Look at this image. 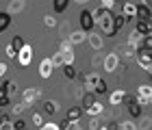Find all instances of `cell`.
<instances>
[{"instance_id": "obj_1", "label": "cell", "mask_w": 152, "mask_h": 130, "mask_svg": "<svg viewBox=\"0 0 152 130\" xmlns=\"http://www.w3.org/2000/svg\"><path fill=\"white\" fill-rule=\"evenodd\" d=\"M94 11V17H96V26L102 31V35H109V37H113L117 28H115V15H113V11L111 9H102V7H96Z\"/></svg>"}, {"instance_id": "obj_2", "label": "cell", "mask_w": 152, "mask_h": 130, "mask_svg": "<svg viewBox=\"0 0 152 130\" xmlns=\"http://www.w3.org/2000/svg\"><path fill=\"white\" fill-rule=\"evenodd\" d=\"M83 111H85L89 117H100V115L104 113V104H102L100 100H96L94 95H87V98H85V106H83Z\"/></svg>"}, {"instance_id": "obj_3", "label": "cell", "mask_w": 152, "mask_h": 130, "mask_svg": "<svg viewBox=\"0 0 152 130\" xmlns=\"http://www.w3.org/2000/svg\"><path fill=\"white\" fill-rule=\"evenodd\" d=\"M78 22H80V28L85 33H91L94 26H96V17H94V11L91 9H83L80 15H78Z\"/></svg>"}, {"instance_id": "obj_4", "label": "cell", "mask_w": 152, "mask_h": 130, "mask_svg": "<svg viewBox=\"0 0 152 130\" xmlns=\"http://www.w3.org/2000/svg\"><path fill=\"white\" fill-rule=\"evenodd\" d=\"M39 98H41V89H37V87H28V89H24L22 95H20V100H22L26 106H33Z\"/></svg>"}, {"instance_id": "obj_5", "label": "cell", "mask_w": 152, "mask_h": 130, "mask_svg": "<svg viewBox=\"0 0 152 130\" xmlns=\"http://www.w3.org/2000/svg\"><path fill=\"white\" fill-rule=\"evenodd\" d=\"M137 100H139L141 106H148L152 104V85H139L137 87Z\"/></svg>"}, {"instance_id": "obj_6", "label": "cell", "mask_w": 152, "mask_h": 130, "mask_svg": "<svg viewBox=\"0 0 152 130\" xmlns=\"http://www.w3.org/2000/svg\"><path fill=\"white\" fill-rule=\"evenodd\" d=\"M137 50H139V48H135L133 44H128V41H126V44H120L113 52H115L120 59H133L135 54H137Z\"/></svg>"}, {"instance_id": "obj_7", "label": "cell", "mask_w": 152, "mask_h": 130, "mask_svg": "<svg viewBox=\"0 0 152 130\" xmlns=\"http://www.w3.org/2000/svg\"><path fill=\"white\" fill-rule=\"evenodd\" d=\"M135 59H137V63H139V67L143 72L148 70V67L152 65V52L150 50H143V48H139L137 50V54H135Z\"/></svg>"}, {"instance_id": "obj_8", "label": "cell", "mask_w": 152, "mask_h": 130, "mask_svg": "<svg viewBox=\"0 0 152 130\" xmlns=\"http://www.w3.org/2000/svg\"><path fill=\"white\" fill-rule=\"evenodd\" d=\"M18 63L22 65V67H26V65H31V61H33V46L31 44H24V48L18 52Z\"/></svg>"}, {"instance_id": "obj_9", "label": "cell", "mask_w": 152, "mask_h": 130, "mask_svg": "<svg viewBox=\"0 0 152 130\" xmlns=\"http://www.w3.org/2000/svg\"><path fill=\"white\" fill-rule=\"evenodd\" d=\"M59 52L63 54V59H65V65H74V46L67 41V39H63L59 46Z\"/></svg>"}, {"instance_id": "obj_10", "label": "cell", "mask_w": 152, "mask_h": 130, "mask_svg": "<svg viewBox=\"0 0 152 130\" xmlns=\"http://www.w3.org/2000/svg\"><path fill=\"white\" fill-rule=\"evenodd\" d=\"M117 65H120V57H117L115 52H109L104 59H102V67H104V72H115L117 70Z\"/></svg>"}, {"instance_id": "obj_11", "label": "cell", "mask_w": 152, "mask_h": 130, "mask_svg": "<svg viewBox=\"0 0 152 130\" xmlns=\"http://www.w3.org/2000/svg\"><path fill=\"white\" fill-rule=\"evenodd\" d=\"M87 44L91 46V50H102V48H104V37H102L100 33L91 31V33L87 35Z\"/></svg>"}, {"instance_id": "obj_12", "label": "cell", "mask_w": 152, "mask_h": 130, "mask_svg": "<svg viewBox=\"0 0 152 130\" xmlns=\"http://www.w3.org/2000/svg\"><path fill=\"white\" fill-rule=\"evenodd\" d=\"M52 72H54L52 59H41V61H39V76H41V78H50Z\"/></svg>"}, {"instance_id": "obj_13", "label": "cell", "mask_w": 152, "mask_h": 130, "mask_svg": "<svg viewBox=\"0 0 152 130\" xmlns=\"http://www.w3.org/2000/svg\"><path fill=\"white\" fill-rule=\"evenodd\" d=\"M87 35H89V33H85L83 28H76V31H72V33H70L67 41H70L72 46H78V44H83V41H87Z\"/></svg>"}, {"instance_id": "obj_14", "label": "cell", "mask_w": 152, "mask_h": 130, "mask_svg": "<svg viewBox=\"0 0 152 130\" xmlns=\"http://www.w3.org/2000/svg\"><path fill=\"white\" fill-rule=\"evenodd\" d=\"M124 100H126V91L124 89H115V91L109 93V104H113V106H120Z\"/></svg>"}, {"instance_id": "obj_15", "label": "cell", "mask_w": 152, "mask_h": 130, "mask_svg": "<svg viewBox=\"0 0 152 130\" xmlns=\"http://www.w3.org/2000/svg\"><path fill=\"white\" fill-rule=\"evenodd\" d=\"M26 7V0H9V4H7V11L11 13V15H18V13H22Z\"/></svg>"}, {"instance_id": "obj_16", "label": "cell", "mask_w": 152, "mask_h": 130, "mask_svg": "<svg viewBox=\"0 0 152 130\" xmlns=\"http://www.w3.org/2000/svg\"><path fill=\"white\" fill-rule=\"evenodd\" d=\"M83 83H85V89H87V91H94V87L100 83V76H98V74H94V72H89V74H85Z\"/></svg>"}, {"instance_id": "obj_17", "label": "cell", "mask_w": 152, "mask_h": 130, "mask_svg": "<svg viewBox=\"0 0 152 130\" xmlns=\"http://www.w3.org/2000/svg\"><path fill=\"white\" fill-rule=\"evenodd\" d=\"M137 17L139 20H152V7H148L146 2L137 4Z\"/></svg>"}, {"instance_id": "obj_18", "label": "cell", "mask_w": 152, "mask_h": 130, "mask_svg": "<svg viewBox=\"0 0 152 130\" xmlns=\"http://www.w3.org/2000/svg\"><path fill=\"white\" fill-rule=\"evenodd\" d=\"M135 28L139 31L143 37H146V35H152V20H139Z\"/></svg>"}, {"instance_id": "obj_19", "label": "cell", "mask_w": 152, "mask_h": 130, "mask_svg": "<svg viewBox=\"0 0 152 130\" xmlns=\"http://www.w3.org/2000/svg\"><path fill=\"white\" fill-rule=\"evenodd\" d=\"M126 41H128V44H133L135 48H141V41H143V35H141V33L137 31V28H133V31H130V35H128V39H126Z\"/></svg>"}, {"instance_id": "obj_20", "label": "cell", "mask_w": 152, "mask_h": 130, "mask_svg": "<svg viewBox=\"0 0 152 130\" xmlns=\"http://www.w3.org/2000/svg\"><path fill=\"white\" fill-rule=\"evenodd\" d=\"M122 13H124L128 20H130V17H137V4L126 0V2H124V7H122Z\"/></svg>"}, {"instance_id": "obj_21", "label": "cell", "mask_w": 152, "mask_h": 130, "mask_svg": "<svg viewBox=\"0 0 152 130\" xmlns=\"http://www.w3.org/2000/svg\"><path fill=\"white\" fill-rule=\"evenodd\" d=\"M11 13L9 11H0V33H2V31H7V28H9V26H11Z\"/></svg>"}, {"instance_id": "obj_22", "label": "cell", "mask_w": 152, "mask_h": 130, "mask_svg": "<svg viewBox=\"0 0 152 130\" xmlns=\"http://www.w3.org/2000/svg\"><path fill=\"white\" fill-rule=\"evenodd\" d=\"M44 113H48V115H57V113H59V102L46 100V102H44Z\"/></svg>"}, {"instance_id": "obj_23", "label": "cell", "mask_w": 152, "mask_h": 130, "mask_svg": "<svg viewBox=\"0 0 152 130\" xmlns=\"http://www.w3.org/2000/svg\"><path fill=\"white\" fill-rule=\"evenodd\" d=\"M120 130H139V124H137V119H124L120 121Z\"/></svg>"}, {"instance_id": "obj_24", "label": "cell", "mask_w": 152, "mask_h": 130, "mask_svg": "<svg viewBox=\"0 0 152 130\" xmlns=\"http://www.w3.org/2000/svg\"><path fill=\"white\" fill-rule=\"evenodd\" d=\"M52 63H54V70H63V65H65V59H63V54H61L57 50V54H52Z\"/></svg>"}, {"instance_id": "obj_25", "label": "cell", "mask_w": 152, "mask_h": 130, "mask_svg": "<svg viewBox=\"0 0 152 130\" xmlns=\"http://www.w3.org/2000/svg\"><path fill=\"white\" fill-rule=\"evenodd\" d=\"M137 121H139V130H150V126H152V117L150 115H141Z\"/></svg>"}, {"instance_id": "obj_26", "label": "cell", "mask_w": 152, "mask_h": 130, "mask_svg": "<svg viewBox=\"0 0 152 130\" xmlns=\"http://www.w3.org/2000/svg\"><path fill=\"white\" fill-rule=\"evenodd\" d=\"M85 113L80 106H72L70 111H67V119H80V115Z\"/></svg>"}, {"instance_id": "obj_27", "label": "cell", "mask_w": 152, "mask_h": 130, "mask_svg": "<svg viewBox=\"0 0 152 130\" xmlns=\"http://www.w3.org/2000/svg\"><path fill=\"white\" fill-rule=\"evenodd\" d=\"M91 93H96V95H102V93H109V89H107V83H104V80H102V78H100V83H98V85H96V87H94V91H91Z\"/></svg>"}, {"instance_id": "obj_28", "label": "cell", "mask_w": 152, "mask_h": 130, "mask_svg": "<svg viewBox=\"0 0 152 130\" xmlns=\"http://www.w3.org/2000/svg\"><path fill=\"white\" fill-rule=\"evenodd\" d=\"M26 108H28V106H26V104H24V102H22V100H20V102H18V104H15V106H13V108H11V113H13V115H15V117H20V115H22V113L26 111Z\"/></svg>"}, {"instance_id": "obj_29", "label": "cell", "mask_w": 152, "mask_h": 130, "mask_svg": "<svg viewBox=\"0 0 152 130\" xmlns=\"http://www.w3.org/2000/svg\"><path fill=\"white\" fill-rule=\"evenodd\" d=\"M67 4H70V0H54V11L57 13H63L67 9Z\"/></svg>"}, {"instance_id": "obj_30", "label": "cell", "mask_w": 152, "mask_h": 130, "mask_svg": "<svg viewBox=\"0 0 152 130\" xmlns=\"http://www.w3.org/2000/svg\"><path fill=\"white\" fill-rule=\"evenodd\" d=\"M4 87H7V85H4ZM4 87H0V106H7V104H9V100H11V95L7 93Z\"/></svg>"}, {"instance_id": "obj_31", "label": "cell", "mask_w": 152, "mask_h": 130, "mask_svg": "<svg viewBox=\"0 0 152 130\" xmlns=\"http://www.w3.org/2000/svg\"><path fill=\"white\" fill-rule=\"evenodd\" d=\"M44 24L48 28H57V17H54L52 13H48V15H44Z\"/></svg>"}, {"instance_id": "obj_32", "label": "cell", "mask_w": 152, "mask_h": 130, "mask_svg": "<svg viewBox=\"0 0 152 130\" xmlns=\"http://www.w3.org/2000/svg\"><path fill=\"white\" fill-rule=\"evenodd\" d=\"M63 130H80L78 119H65V126H63Z\"/></svg>"}, {"instance_id": "obj_33", "label": "cell", "mask_w": 152, "mask_h": 130, "mask_svg": "<svg viewBox=\"0 0 152 130\" xmlns=\"http://www.w3.org/2000/svg\"><path fill=\"white\" fill-rule=\"evenodd\" d=\"M24 44H26V41H24V39L20 37V35H15V37H13V41H11V46L15 48L18 52H20V50H22V48H24Z\"/></svg>"}, {"instance_id": "obj_34", "label": "cell", "mask_w": 152, "mask_h": 130, "mask_svg": "<svg viewBox=\"0 0 152 130\" xmlns=\"http://www.w3.org/2000/svg\"><path fill=\"white\" fill-rule=\"evenodd\" d=\"M37 130H63V128H61L57 121H46V124L41 126V128H37Z\"/></svg>"}, {"instance_id": "obj_35", "label": "cell", "mask_w": 152, "mask_h": 130, "mask_svg": "<svg viewBox=\"0 0 152 130\" xmlns=\"http://www.w3.org/2000/svg\"><path fill=\"white\" fill-rule=\"evenodd\" d=\"M33 124H35L37 128H41V126H44V124H46V119H44V115H41V113H33Z\"/></svg>"}, {"instance_id": "obj_36", "label": "cell", "mask_w": 152, "mask_h": 130, "mask_svg": "<svg viewBox=\"0 0 152 130\" xmlns=\"http://www.w3.org/2000/svg\"><path fill=\"white\" fill-rule=\"evenodd\" d=\"M7 93H9V95L18 93V83H15V80H9V83H7Z\"/></svg>"}, {"instance_id": "obj_37", "label": "cell", "mask_w": 152, "mask_h": 130, "mask_svg": "<svg viewBox=\"0 0 152 130\" xmlns=\"http://www.w3.org/2000/svg\"><path fill=\"white\" fill-rule=\"evenodd\" d=\"M4 52H7V57H9V59H18V50H15V48H13L11 44H7Z\"/></svg>"}, {"instance_id": "obj_38", "label": "cell", "mask_w": 152, "mask_h": 130, "mask_svg": "<svg viewBox=\"0 0 152 130\" xmlns=\"http://www.w3.org/2000/svg\"><path fill=\"white\" fill-rule=\"evenodd\" d=\"M141 48H143V50H150V52H152V35H146V37H143Z\"/></svg>"}, {"instance_id": "obj_39", "label": "cell", "mask_w": 152, "mask_h": 130, "mask_svg": "<svg viewBox=\"0 0 152 130\" xmlns=\"http://www.w3.org/2000/svg\"><path fill=\"white\" fill-rule=\"evenodd\" d=\"M126 20H128V17H126V15H124V13H122V15H115V28H117V31H120V28H122V26H124V24H126Z\"/></svg>"}, {"instance_id": "obj_40", "label": "cell", "mask_w": 152, "mask_h": 130, "mask_svg": "<svg viewBox=\"0 0 152 130\" xmlns=\"http://www.w3.org/2000/svg\"><path fill=\"white\" fill-rule=\"evenodd\" d=\"M63 72H65V76H67V78H76V70H74V65H63Z\"/></svg>"}, {"instance_id": "obj_41", "label": "cell", "mask_w": 152, "mask_h": 130, "mask_svg": "<svg viewBox=\"0 0 152 130\" xmlns=\"http://www.w3.org/2000/svg\"><path fill=\"white\" fill-rule=\"evenodd\" d=\"M100 7H102V9H113L115 0H100Z\"/></svg>"}, {"instance_id": "obj_42", "label": "cell", "mask_w": 152, "mask_h": 130, "mask_svg": "<svg viewBox=\"0 0 152 130\" xmlns=\"http://www.w3.org/2000/svg\"><path fill=\"white\" fill-rule=\"evenodd\" d=\"M98 121H100V117H91V121H89V130H98L100 128Z\"/></svg>"}, {"instance_id": "obj_43", "label": "cell", "mask_w": 152, "mask_h": 130, "mask_svg": "<svg viewBox=\"0 0 152 130\" xmlns=\"http://www.w3.org/2000/svg\"><path fill=\"white\" fill-rule=\"evenodd\" d=\"M13 126H15V130H26V121L24 119H15V121H13Z\"/></svg>"}, {"instance_id": "obj_44", "label": "cell", "mask_w": 152, "mask_h": 130, "mask_svg": "<svg viewBox=\"0 0 152 130\" xmlns=\"http://www.w3.org/2000/svg\"><path fill=\"white\" fill-rule=\"evenodd\" d=\"M7 70H9V67H7V63H0V78H4Z\"/></svg>"}, {"instance_id": "obj_45", "label": "cell", "mask_w": 152, "mask_h": 130, "mask_svg": "<svg viewBox=\"0 0 152 130\" xmlns=\"http://www.w3.org/2000/svg\"><path fill=\"white\" fill-rule=\"evenodd\" d=\"M146 74H148V76H150V78H152V65H150V67H148V70H146Z\"/></svg>"}, {"instance_id": "obj_46", "label": "cell", "mask_w": 152, "mask_h": 130, "mask_svg": "<svg viewBox=\"0 0 152 130\" xmlns=\"http://www.w3.org/2000/svg\"><path fill=\"white\" fill-rule=\"evenodd\" d=\"M74 2H78V4H87L89 0H74Z\"/></svg>"}, {"instance_id": "obj_47", "label": "cell", "mask_w": 152, "mask_h": 130, "mask_svg": "<svg viewBox=\"0 0 152 130\" xmlns=\"http://www.w3.org/2000/svg\"><path fill=\"white\" fill-rule=\"evenodd\" d=\"M98 130H111V126H100Z\"/></svg>"}, {"instance_id": "obj_48", "label": "cell", "mask_w": 152, "mask_h": 130, "mask_svg": "<svg viewBox=\"0 0 152 130\" xmlns=\"http://www.w3.org/2000/svg\"><path fill=\"white\" fill-rule=\"evenodd\" d=\"M141 2H146L148 7H152V0H141Z\"/></svg>"}]
</instances>
